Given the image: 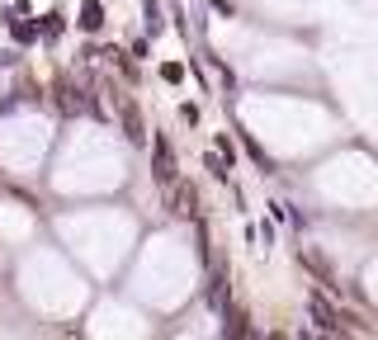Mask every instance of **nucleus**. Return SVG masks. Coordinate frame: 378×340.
I'll return each instance as SVG.
<instances>
[{"mask_svg":"<svg viewBox=\"0 0 378 340\" xmlns=\"http://www.w3.org/2000/svg\"><path fill=\"white\" fill-rule=\"evenodd\" d=\"M157 180L161 185L175 180V161H171V147H166V142H157Z\"/></svg>","mask_w":378,"mask_h":340,"instance_id":"obj_3","label":"nucleus"},{"mask_svg":"<svg viewBox=\"0 0 378 340\" xmlns=\"http://www.w3.org/2000/svg\"><path fill=\"white\" fill-rule=\"evenodd\" d=\"M307 308H312V317H317V326H322V331H341V322H346V317H341V312L331 308V303H327L322 293H312V298H307Z\"/></svg>","mask_w":378,"mask_h":340,"instance_id":"obj_1","label":"nucleus"},{"mask_svg":"<svg viewBox=\"0 0 378 340\" xmlns=\"http://www.w3.org/2000/svg\"><path fill=\"white\" fill-rule=\"evenodd\" d=\"M194 208H199L194 185H180V189H175V213H180V217H194Z\"/></svg>","mask_w":378,"mask_h":340,"instance_id":"obj_2","label":"nucleus"},{"mask_svg":"<svg viewBox=\"0 0 378 340\" xmlns=\"http://www.w3.org/2000/svg\"><path fill=\"white\" fill-rule=\"evenodd\" d=\"M123 128H128V138H133V142H142V119H138V109H133V104L123 109Z\"/></svg>","mask_w":378,"mask_h":340,"instance_id":"obj_5","label":"nucleus"},{"mask_svg":"<svg viewBox=\"0 0 378 340\" xmlns=\"http://www.w3.org/2000/svg\"><path fill=\"white\" fill-rule=\"evenodd\" d=\"M43 33H47V38H57V33H62V15H47V24H43Z\"/></svg>","mask_w":378,"mask_h":340,"instance_id":"obj_6","label":"nucleus"},{"mask_svg":"<svg viewBox=\"0 0 378 340\" xmlns=\"http://www.w3.org/2000/svg\"><path fill=\"white\" fill-rule=\"evenodd\" d=\"M104 24V10H99V0H85V10H80V29H99Z\"/></svg>","mask_w":378,"mask_h":340,"instance_id":"obj_4","label":"nucleus"}]
</instances>
